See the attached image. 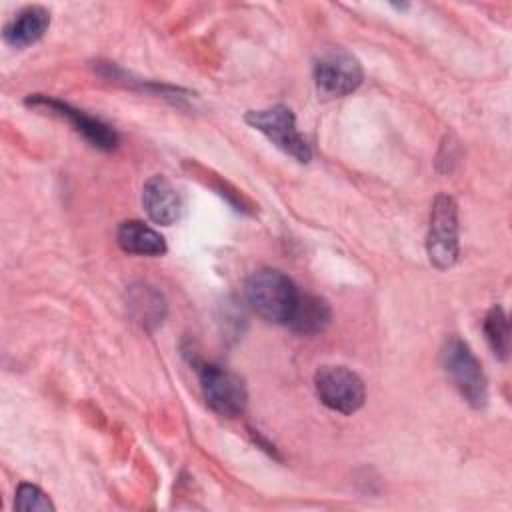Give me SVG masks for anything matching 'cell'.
Here are the masks:
<instances>
[{
    "label": "cell",
    "instance_id": "cell-13",
    "mask_svg": "<svg viewBox=\"0 0 512 512\" xmlns=\"http://www.w3.org/2000/svg\"><path fill=\"white\" fill-rule=\"evenodd\" d=\"M128 306L134 312V316L138 318V322L142 324H158L164 318V300L160 296V292H156L152 286L140 284V286H132L130 288V296H128Z\"/></svg>",
    "mask_w": 512,
    "mask_h": 512
},
{
    "label": "cell",
    "instance_id": "cell-4",
    "mask_svg": "<svg viewBox=\"0 0 512 512\" xmlns=\"http://www.w3.org/2000/svg\"><path fill=\"white\" fill-rule=\"evenodd\" d=\"M426 252L438 270H446L458 260V206L448 194L436 196L432 204Z\"/></svg>",
    "mask_w": 512,
    "mask_h": 512
},
{
    "label": "cell",
    "instance_id": "cell-3",
    "mask_svg": "<svg viewBox=\"0 0 512 512\" xmlns=\"http://www.w3.org/2000/svg\"><path fill=\"white\" fill-rule=\"evenodd\" d=\"M244 120L246 124L262 132L278 150L292 156L294 160L302 164L312 160V148L298 132L296 116L288 106L276 104L264 110H250L246 112Z\"/></svg>",
    "mask_w": 512,
    "mask_h": 512
},
{
    "label": "cell",
    "instance_id": "cell-12",
    "mask_svg": "<svg viewBox=\"0 0 512 512\" xmlns=\"http://www.w3.org/2000/svg\"><path fill=\"white\" fill-rule=\"evenodd\" d=\"M330 318L332 312L324 298L314 294H300L286 324L298 334H318L330 324Z\"/></svg>",
    "mask_w": 512,
    "mask_h": 512
},
{
    "label": "cell",
    "instance_id": "cell-5",
    "mask_svg": "<svg viewBox=\"0 0 512 512\" xmlns=\"http://www.w3.org/2000/svg\"><path fill=\"white\" fill-rule=\"evenodd\" d=\"M314 388L320 402L340 414H354L366 400L362 378L346 366H322L314 374Z\"/></svg>",
    "mask_w": 512,
    "mask_h": 512
},
{
    "label": "cell",
    "instance_id": "cell-9",
    "mask_svg": "<svg viewBox=\"0 0 512 512\" xmlns=\"http://www.w3.org/2000/svg\"><path fill=\"white\" fill-rule=\"evenodd\" d=\"M142 206L148 218L156 224L170 226L180 218L182 200L172 182L164 176H152L142 188Z\"/></svg>",
    "mask_w": 512,
    "mask_h": 512
},
{
    "label": "cell",
    "instance_id": "cell-10",
    "mask_svg": "<svg viewBox=\"0 0 512 512\" xmlns=\"http://www.w3.org/2000/svg\"><path fill=\"white\" fill-rule=\"evenodd\" d=\"M50 26V14L42 6H26L22 8L6 26H4V42L12 48H26L38 42Z\"/></svg>",
    "mask_w": 512,
    "mask_h": 512
},
{
    "label": "cell",
    "instance_id": "cell-15",
    "mask_svg": "<svg viewBox=\"0 0 512 512\" xmlns=\"http://www.w3.org/2000/svg\"><path fill=\"white\" fill-rule=\"evenodd\" d=\"M54 504L48 498L44 490H40L36 484L22 482L16 488V498H14V510L20 512H54Z\"/></svg>",
    "mask_w": 512,
    "mask_h": 512
},
{
    "label": "cell",
    "instance_id": "cell-6",
    "mask_svg": "<svg viewBox=\"0 0 512 512\" xmlns=\"http://www.w3.org/2000/svg\"><path fill=\"white\" fill-rule=\"evenodd\" d=\"M198 378L204 400L216 414L234 418L244 412L248 392L244 380L238 374L216 364H200Z\"/></svg>",
    "mask_w": 512,
    "mask_h": 512
},
{
    "label": "cell",
    "instance_id": "cell-1",
    "mask_svg": "<svg viewBox=\"0 0 512 512\" xmlns=\"http://www.w3.org/2000/svg\"><path fill=\"white\" fill-rule=\"evenodd\" d=\"M244 294L250 308L264 320L286 324L298 302L296 284L276 268H260L244 284Z\"/></svg>",
    "mask_w": 512,
    "mask_h": 512
},
{
    "label": "cell",
    "instance_id": "cell-14",
    "mask_svg": "<svg viewBox=\"0 0 512 512\" xmlns=\"http://www.w3.org/2000/svg\"><path fill=\"white\" fill-rule=\"evenodd\" d=\"M484 336L492 352L500 360H508L510 352V324L502 306H492L484 318Z\"/></svg>",
    "mask_w": 512,
    "mask_h": 512
},
{
    "label": "cell",
    "instance_id": "cell-8",
    "mask_svg": "<svg viewBox=\"0 0 512 512\" xmlns=\"http://www.w3.org/2000/svg\"><path fill=\"white\" fill-rule=\"evenodd\" d=\"M26 106H32V108H42V110H48L56 116H62L66 118L74 130L78 134L84 136V140H88L94 148L98 150H104V152H110L118 146V134L112 126L104 124L102 120L70 106L68 102H62V100H56L52 96H44V94H30L26 100Z\"/></svg>",
    "mask_w": 512,
    "mask_h": 512
},
{
    "label": "cell",
    "instance_id": "cell-7",
    "mask_svg": "<svg viewBox=\"0 0 512 512\" xmlns=\"http://www.w3.org/2000/svg\"><path fill=\"white\" fill-rule=\"evenodd\" d=\"M364 80L362 64L346 50H330L314 64V82L324 98L352 94Z\"/></svg>",
    "mask_w": 512,
    "mask_h": 512
},
{
    "label": "cell",
    "instance_id": "cell-2",
    "mask_svg": "<svg viewBox=\"0 0 512 512\" xmlns=\"http://www.w3.org/2000/svg\"><path fill=\"white\" fill-rule=\"evenodd\" d=\"M440 362L462 398L472 408H484L488 402V380L470 346L458 336H448L440 348Z\"/></svg>",
    "mask_w": 512,
    "mask_h": 512
},
{
    "label": "cell",
    "instance_id": "cell-11",
    "mask_svg": "<svg viewBox=\"0 0 512 512\" xmlns=\"http://www.w3.org/2000/svg\"><path fill=\"white\" fill-rule=\"evenodd\" d=\"M116 240L118 246L128 254L162 256L166 252L164 236L140 220L122 222L116 232Z\"/></svg>",
    "mask_w": 512,
    "mask_h": 512
}]
</instances>
